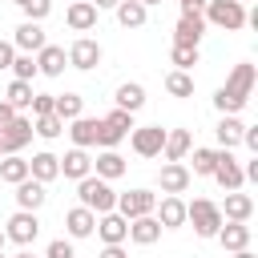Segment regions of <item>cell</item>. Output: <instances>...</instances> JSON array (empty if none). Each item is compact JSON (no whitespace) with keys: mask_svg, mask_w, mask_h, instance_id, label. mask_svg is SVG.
Here are the masks:
<instances>
[{"mask_svg":"<svg viewBox=\"0 0 258 258\" xmlns=\"http://www.w3.org/2000/svg\"><path fill=\"white\" fill-rule=\"evenodd\" d=\"M254 81H258V73H254V64H250V60L234 64V69H230V77H226V85L214 93V109H218L222 117H238V113L246 109L250 93H254Z\"/></svg>","mask_w":258,"mask_h":258,"instance_id":"obj_1","label":"cell"},{"mask_svg":"<svg viewBox=\"0 0 258 258\" xmlns=\"http://www.w3.org/2000/svg\"><path fill=\"white\" fill-rule=\"evenodd\" d=\"M77 198H81V206H85V210H93L97 218H101V214H109V210H117V189H113L109 181H101L97 173H89V177H81V181H77Z\"/></svg>","mask_w":258,"mask_h":258,"instance_id":"obj_2","label":"cell"},{"mask_svg":"<svg viewBox=\"0 0 258 258\" xmlns=\"http://www.w3.org/2000/svg\"><path fill=\"white\" fill-rule=\"evenodd\" d=\"M185 222L194 226L198 238H214L222 230V210L210 198H194V202H185Z\"/></svg>","mask_w":258,"mask_h":258,"instance_id":"obj_3","label":"cell"},{"mask_svg":"<svg viewBox=\"0 0 258 258\" xmlns=\"http://www.w3.org/2000/svg\"><path fill=\"white\" fill-rule=\"evenodd\" d=\"M202 20L222 28V32H238V28H246V4H238V0H206Z\"/></svg>","mask_w":258,"mask_h":258,"instance_id":"obj_4","label":"cell"},{"mask_svg":"<svg viewBox=\"0 0 258 258\" xmlns=\"http://www.w3.org/2000/svg\"><path fill=\"white\" fill-rule=\"evenodd\" d=\"M226 194H234V189H242L246 185V177H242V161L230 153V149H218L214 153V173H210Z\"/></svg>","mask_w":258,"mask_h":258,"instance_id":"obj_5","label":"cell"},{"mask_svg":"<svg viewBox=\"0 0 258 258\" xmlns=\"http://www.w3.org/2000/svg\"><path fill=\"white\" fill-rule=\"evenodd\" d=\"M129 145H133V153H137V157H161L165 129H161V125H133Z\"/></svg>","mask_w":258,"mask_h":258,"instance_id":"obj_6","label":"cell"},{"mask_svg":"<svg viewBox=\"0 0 258 258\" xmlns=\"http://www.w3.org/2000/svg\"><path fill=\"white\" fill-rule=\"evenodd\" d=\"M153 206H157V194H153V189H129V194H117V214H121L125 222L153 214Z\"/></svg>","mask_w":258,"mask_h":258,"instance_id":"obj_7","label":"cell"},{"mask_svg":"<svg viewBox=\"0 0 258 258\" xmlns=\"http://www.w3.org/2000/svg\"><path fill=\"white\" fill-rule=\"evenodd\" d=\"M36 234H40V218L28 214V210H16V214L8 218V226H4V238L16 242V246H32Z\"/></svg>","mask_w":258,"mask_h":258,"instance_id":"obj_8","label":"cell"},{"mask_svg":"<svg viewBox=\"0 0 258 258\" xmlns=\"http://www.w3.org/2000/svg\"><path fill=\"white\" fill-rule=\"evenodd\" d=\"M69 64L73 69H81V73H89V69H97L101 64V44L93 40V36H77L73 44H69Z\"/></svg>","mask_w":258,"mask_h":258,"instance_id":"obj_9","label":"cell"},{"mask_svg":"<svg viewBox=\"0 0 258 258\" xmlns=\"http://www.w3.org/2000/svg\"><path fill=\"white\" fill-rule=\"evenodd\" d=\"M189 181H194V173L185 169V161H165V165H161V173H157L161 194H173V198H181V194L189 189Z\"/></svg>","mask_w":258,"mask_h":258,"instance_id":"obj_10","label":"cell"},{"mask_svg":"<svg viewBox=\"0 0 258 258\" xmlns=\"http://www.w3.org/2000/svg\"><path fill=\"white\" fill-rule=\"evenodd\" d=\"M105 246H125V238H129V222L117 214V210H109V214H101L97 218V230H93Z\"/></svg>","mask_w":258,"mask_h":258,"instance_id":"obj_11","label":"cell"},{"mask_svg":"<svg viewBox=\"0 0 258 258\" xmlns=\"http://www.w3.org/2000/svg\"><path fill=\"white\" fill-rule=\"evenodd\" d=\"M0 141H4V153H20V149L32 141V117L16 113V121L0 129Z\"/></svg>","mask_w":258,"mask_h":258,"instance_id":"obj_12","label":"cell"},{"mask_svg":"<svg viewBox=\"0 0 258 258\" xmlns=\"http://www.w3.org/2000/svg\"><path fill=\"white\" fill-rule=\"evenodd\" d=\"M44 44H48V36H44V28H40V24H32V20H24V24L12 32V48H16V52H28V56H36Z\"/></svg>","mask_w":258,"mask_h":258,"instance_id":"obj_13","label":"cell"},{"mask_svg":"<svg viewBox=\"0 0 258 258\" xmlns=\"http://www.w3.org/2000/svg\"><path fill=\"white\" fill-rule=\"evenodd\" d=\"M153 218L161 222V230H181V226H185V202L173 198V194H165V198L153 206Z\"/></svg>","mask_w":258,"mask_h":258,"instance_id":"obj_14","label":"cell"},{"mask_svg":"<svg viewBox=\"0 0 258 258\" xmlns=\"http://www.w3.org/2000/svg\"><path fill=\"white\" fill-rule=\"evenodd\" d=\"M60 161V177H69V181H81V177H89L93 173V157H89V149H69L64 157H56Z\"/></svg>","mask_w":258,"mask_h":258,"instance_id":"obj_15","label":"cell"},{"mask_svg":"<svg viewBox=\"0 0 258 258\" xmlns=\"http://www.w3.org/2000/svg\"><path fill=\"white\" fill-rule=\"evenodd\" d=\"M93 230H97V214L93 210H85V206L64 210V234L69 238H93Z\"/></svg>","mask_w":258,"mask_h":258,"instance_id":"obj_16","label":"cell"},{"mask_svg":"<svg viewBox=\"0 0 258 258\" xmlns=\"http://www.w3.org/2000/svg\"><path fill=\"white\" fill-rule=\"evenodd\" d=\"M97 16H101V12H97L89 0H73L69 12H64V24H69L73 32H93V28H97Z\"/></svg>","mask_w":258,"mask_h":258,"instance_id":"obj_17","label":"cell"},{"mask_svg":"<svg viewBox=\"0 0 258 258\" xmlns=\"http://www.w3.org/2000/svg\"><path fill=\"white\" fill-rule=\"evenodd\" d=\"M125 169H129V161H125L117 149H101L97 161H93V173H97L101 181H117V177H125Z\"/></svg>","mask_w":258,"mask_h":258,"instance_id":"obj_18","label":"cell"},{"mask_svg":"<svg viewBox=\"0 0 258 258\" xmlns=\"http://www.w3.org/2000/svg\"><path fill=\"white\" fill-rule=\"evenodd\" d=\"M44 202H48V185H40V181H32V177H24V181L16 185V210L36 214Z\"/></svg>","mask_w":258,"mask_h":258,"instance_id":"obj_19","label":"cell"},{"mask_svg":"<svg viewBox=\"0 0 258 258\" xmlns=\"http://www.w3.org/2000/svg\"><path fill=\"white\" fill-rule=\"evenodd\" d=\"M28 177L32 181H40V185H48V181H56L60 177V161H56V153H32V161H28Z\"/></svg>","mask_w":258,"mask_h":258,"instance_id":"obj_20","label":"cell"},{"mask_svg":"<svg viewBox=\"0 0 258 258\" xmlns=\"http://www.w3.org/2000/svg\"><path fill=\"white\" fill-rule=\"evenodd\" d=\"M218 210H222V222H250L254 198L242 194V189H234V194H226V206H218Z\"/></svg>","mask_w":258,"mask_h":258,"instance_id":"obj_21","label":"cell"},{"mask_svg":"<svg viewBox=\"0 0 258 258\" xmlns=\"http://www.w3.org/2000/svg\"><path fill=\"white\" fill-rule=\"evenodd\" d=\"M157 238H161V222H157L153 214L129 222V238H125V242H133V246H153Z\"/></svg>","mask_w":258,"mask_h":258,"instance_id":"obj_22","label":"cell"},{"mask_svg":"<svg viewBox=\"0 0 258 258\" xmlns=\"http://www.w3.org/2000/svg\"><path fill=\"white\" fill-rule=\"evenodd\" d=\"M206 36V20L202 16H181L177 28H173V44H185V48H198Z\"/></svg>","mask_w":258,"mask_h":258,"instance_id":"obj_23","label":"cell"},{"mask_svg":"<svg viewBox=\"0 0 258 258\" xmlns=\"http://www.w3.org/2000/svg\"><path fill=\"white\" fill-rule=\"evenodd\" d=\"M64 64H69V56H64L60 44H44V48L36 52V73H40V77H60Z\"/></svg>","mask_w":258,"mask_h":258,"instance_id":"obj_24","label":"cell"},{"mask_svg":"<svg viewBox=\"0 0 258 258\" xmlns=\"http://www.w3.org/2000/svg\"><path fill=\"white\" fill-rule=\"evenodd\" d=\"M69 137H73L77 149H89V145H97V137H101V121H97V117H77V121H69Z\"/></svg>","mask_w":258,"mask_h":258,"instance_id":"obj_25","label":"cell"},{"mask_svg":"<svg viewBox=\"0 0 258 258\" xmlns=\"http://www.w3.org/2000/svg\"><path fill=\"white\" fill-rule=\"evenodd\" d=\"M189 149H194L189 129H165V145H161V157H165V161H185Z\"/></svg>","mask_w":258,"mask_h":258,"instance_id":"obj_26","label":"cell"},{"mask_svg":"<svg viewBox=\"0 0 258 258\" xmlns=\"http://www.w3.org/2000/svg\"><path fill=\"white\" fill-rule=\"evenodd\" d=\"M214 238L222 242V250L234 254V250H246V246H250V226H246V222H222V230H218Z\"/></svg>","mask_w":258,"mask_h":258,"instance_id":"obj_27","label":"cell"},{"mask_svg":"<svg viewBox=\"0 0 258 258\" xmlns=\"http://www.w3.org/2000/svg\"><path fill=\"white\" fill-rule=\"evenodd\" d=\"M113 109H125V113H137L141 105H145V85H137V81H125V85H117V93H113Z\"/></svg>","mask_w":258,"mask_h":258,"instance_id":"obj_28","label":"cell"},{"mask_svg":"<svg viewBox=\"0 0 258 258\" xmlns=\"http://www.w3.org/2000/svg\"><path fill=\"white\" fill-rule=\"evenodd\" d=\"M52 113L60 121H77V117H85V97L81 93H56L52 97Z\"/></svg>","mask_w":258,"mask_h":258,"instance_id":"obj_29","label":"cell"},{"mask_svg":"<svg viewBox=\"0 0 258 258\" xmlns=\"http://www.w3.org/2000/svg\"><path fill=\"white\" fill-rule=\"evenodd\" d=\"M113 12H117V24H121V28H141V24L149 20V8L137 4V0H121Z\"/></svg>","mask_w":258,"mask_h":258,"instance_id":"obj_30","label":"cell"},{"mask_svg":"<svg viewBox=\"0 0 258 258\" xmlns=\"http://www.w3.org/2000/svg\"><path fill=\"white\" fill-rule=\"evenodd\" d=\"M24 177H28V161H24L20 153H4V157H0V181L20 185Z\"/></svg>","mask_w":258,"mask_h":258,"instance_id":"obj_31","label":"cell"},{"mask_svg":"<svg viewBox=\"0 0 258 258\" xmlns=\"http://www.w3.org/2000/svg\"><path fill=\"white\" fill-rule=\"evenodd\" d=\"M242 129H246V125H242L238 117H222V121H218V129H214V133H218V145H222V149L242 145Z\"/></svg>","mask_w":258,"mask_h":258,"instance_id":"obj_32","label":"cell"},{"mask_svg":"<svg viewBox=\"0 0 258 258\" xmlns=\"http://www.w3.org/2000/svg\"><path fill=\"white\" fill-rule=\"evenodd\" d=\"M165 93H169V97H194V77L181 73V69L165 73Z\"/></svg>","mask_w":258,"mask_h":258,"instance_id":"obj_33","label":"cell"},{"mask_svg":"<svg viewBox=\"0 0 258 258\" xmlns=\"http://www.w3.org/2000/svg\"><path fill=\"white\" fill-rule=\"evenodd\" d=\"M4 101H8L16 113H24V109L32 105V85H28V81H12L8 93H4Z\"/></svg>","mask_w":258,"mask_h":258,"instance_id":"obj_34","label":"cell"},{"mask_svg":"<svg viewBox=\"0 0 258 258\" xmlns=\"http://www.w3.org/2000/svg\"><path fill=\"white\" fill-rule=\"evenodd\" d=\"M32 133L44 137V141H56V137L64 133V121H60L56 113H48V117H32Z\"/></svg>","mask_w":258,"mask_h":258,"instance_id":"obj_35","label":"cell"},{"mask_svg":"<svg viewBox=\"0 0 258 258\" xmlns=\"http://www.w3.org/2000/svg\"><path fill=\"white\" fill-rule=\"evenodd\" d=\"M169 60H173L181 73H189L194 64H202V52H198V48H185V44H173V48H169Z\"/></svg>","mask_w":258,"mask_h":258,"instance_id":"obj_36","label":"cell"},{"mask_svg":"<svg viewBox=\"0 0 258 258\" xmlns=\"http://www.w3.org/2000/svg\"><path fill=\"white\" fill-rule=\"evenodd\" d=\"M32 77H36V56L16 52V60H12V81H28V85H32Z\"/></svg>","mask_w":258,"mask_h":258,"instance_id":"obj_37","label":"cell"},{"mask_svg":"<svg viewBox=\"0 0 258 258\" xmlns=\"http://www.w3.org/2000/svg\"><path fill=\"white\" fill-rule=\"evenodd\" d=\"M214 153H218V149H194V157H189L194 165H185V169L198 173V177H210V173H214Z\"/></svg>","mask_w":258,"mask_h":258,"instance_id":"obj_38","label":"cell"},{"mask_svg":"<svg viewBox=\"0 0 258 258\" xmlns=\"http://www.w3.org/2000/svg\"><path fill=\"white\" fill-rule=\"evenodd\" d=\"M20 12H24V20L40 24V20L52 12V0H24V4H20Z\"/></svg>","mask_w":258,"mask_h":258,"instance_id":"obj_39","label":"cell"},{"mask_svg":"<svg viewBox=\"0 0 258 258\" xmlns=\"http://www.w3.org/2000/svg\"><path fill=\"white\" fill-rule=\"evenodd\" d=\"M44 258H77V250H73V238H56V242H48Z\"/></svg>","mask_w":258,"mask_h":258,"instance_id":"obj_40","label":"cell"},{"mask_svg":"<svg viewBox=\"0 0 258 258\" xmlns=\"http://www.w3.org/2000/svg\"><path fill=\"white\" fill-rule=\"evenodd\" d=\"M52 97H56V93H32V105H28L32 117H48V113H52Z\"/></svg>","mask_w":258,"mask_h":258,"instance_id":"obj_41","label":"cell"},{"mask_svg":"<svg viewBox=\"0 0 258 258\" xmlns=\"http://www.w3.org/2000/svg\"><path fill=\"white\" fill-rule=\"evenodd\" d=\"M12 60H16V48H12V40H0V69H12Z\"/></svg>","mask_w":258,"mask_h":258,"instance_id":"obj_42","label":"cell"},{"mask_svg":"<svg viewBox=\"0 0 258 258\" xmlns=\"http://www.w3.org/2000/svg\"><path fill=\"white\" fill-rule=\"evenodd\" d=\"M206 12V0H181V16H202Z\"/></svg>","mask_w":258,"mask_h":258,"instance_id":"obj_43","label":"cell"},{"mask_svg":"<svg viewBox=\"0 0 258 258\" xmlns=\"http://www.w3.org/2000/svg\"><path fill=\"white\" fill-rule=\"evenodd\" d=\"M242 145H246L250 153H258V129H250V125H246V129H242Z\"/></svg>","mask_w":258,"mask_h":258,"instance_id":"obj_44","label":"cell"},{"mask_svg":"<svg viewBox=\"0 0 258 258\" xmlns=\"http://www.w3.org/2000/svg\"><path fill=\"white\" fill-rule=\"evenodd\" d=\"M12 121H16V109H12V105L0 97V129H4V125H12Z\"/></svg>","mask_w":258,"mask_h":258,"instance_id":"obj_45","label":"cell"},{"mask_svg":"<svg viewBox=\"0 0 258 258\" xmlns=\"http://www.w3.org/2000/svg\"><path fill=\"white\" fill-rule=\"evenodd\" d=\"M97 258H129V250H125V246H105Z\"/></svg>","mask_w":258,"mask_h":258,"instance_id":"obj_46","label":"cell"},{"mask_svg":"<svg viewBox=\"0 0 258 258\" xmlns=\"http://www.w3.org/2000/svg\"><path fill=\"white\" fill-rule=\"evenodd\" d=\"M89 4H93V8H97V12H109V8H117V4H121V0H89Z\"/></svg>","mask_w":258,"mask_h":258,"instance_id":"obj_47","label":"cell"},{"mask_svg":"<svg viewBox=\"0 0 258 258\" xmlns=\"http://www.w3.org/2000/svg\"><path fill=\"white\" fill-rule=\"evenodd\" d=\"M234 258H258V254H254V250L246 246V250H234Z\"/></svg>","mask_w":258,"mask_h":258,"instance_id":"obj_48","label":"cell"},{"mask_svg":"<svg viewBox=\"0 0 258 258\" xmlns=\"http://www.w3.org/2000/svg\"><path fill=\"white\" fill-rule=\"evenodd\" d=\"M16 258H40V254H32V250H20V254H16Z\"/></svg>","mask_w":258,"mask_h":258,"instance_id":"obj_49","label":"cell"},{"mask_svg":"<svg viewBox=\"0 0 258 258\" xmlns=\"http://www.w3.org/2000/svg\"><path fill=\"white\" fill-rule=\"evenodd\" d=\"M137 4H145V8H153V4H161V0H137Z\"/></svg>","mask_w":258,"mask_h":258,"instance_id":"obj_50","label":"cell"},{"mask_svg":"<svg viewBox=\"0 0 258 258\" xmlns=\"http://www.w3.org/2000/svg\"><path fill=\"white\" fill-rule=\"evenodd\" d=\"M4 242H8V238H4V230H0V250H4Z\"/></svg>","mask_w":258,"mask_h":258,"instance_id":"obj_51","label":"cell"},{"mask_svg":"<svg viewBox=\"0 0 258 258\" xmlns=\"http://www.w3.org/2000/svg\"><path fill=\"white\" fill-rule=\"evenodd\" d=\"M12 4H16V8H20V4H24V0H12Z\"/></svg>","mask_w":258,"mask_h":258,"instance_id":"obj_52","label":"cell"},{"mask_svg":"<svg viewBox=\"0 0 258 258\" xmlns=\"http://www.w3.org/2000/svg\"><path fill=\"white\" fill-rule=\"evenodd\" d=\"M0 157H4V141H0Z\"/></svg>","mask_w":258,"mask_h":258,"instance_id":"obj_53","label":"cell"},{"mask_svg":"<svg viewBox=\"0 0 258 258\" xmlns=\"http://www.w3.org/2000/svg\"><path fill=\"white\" fill-rule=\"evenodd\" d=\"M0 258H4V250H0Z\"/></svg>","mask_w":258,"mask_h":258,"instance_id":"obj_54","label":"cell"},{"mask_svg":"<svg viewBox=\"0 0 258 258\" xmlns=\"http://www.w3.org/2000/svg\"><path fill=\"white\" fill-rule=\"evenodd\" d=\"M238 4H246V0H238Z\"/></svg>","mask_w":258,"mask_h":258,"instance_id":"obj_55","label":"cell"},{"mask_svg":"<svg viewBox=\"0 0 258 258\" xmlns=\"http://www.w3.org/2000/svg\"><path fill=\"white\" fill-rule=\"evenodd\" d=\"M177 4H181V0H177Z\"/></svg>","mask_w":258,"mask_h":258,"instance_id":"obj_56","label":"cell"}]
</instances>
